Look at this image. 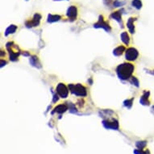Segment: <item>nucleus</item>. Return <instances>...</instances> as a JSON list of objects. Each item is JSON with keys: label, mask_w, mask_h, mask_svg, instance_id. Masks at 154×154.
Wrapping results in <instances>:
<instances>
[{"label": "nucleus", "mask_w": 154, "mask_h": 154, "mask_svg": "<svg viewBox=\"0 0 154 154\" xmlns=\"http://www.w3.org/2000/svg\"><path fill=\"white\" fill-rule=\"evenodd\" d=\"M41 19V15L36 13V14L33 16V19H32V20L28 21V22L26 23V25H27V27H28V28H31V27H36V26L39 25Z\"/></svg>", "instance_id": "5"}, {"label": "nucleus", "mask_w": 154, "mask_h": 154, "mask_svg": "<svg viewBox=\"0 0 154 154\" xmlns=\"http://www.w3.org/2000/svg\"><path fill=\"white\" fill-rule=\"evenodd\" d=\"M94 28H103V29H105L107 32H110L111 31L110 26H109V24H108V23L105 22L104 19H103V17L102 16L99 17V22L94 24Z\"/></svg>", "instance_id": "6"}, {"label": "nucleus", "mask_w": 154, "mask_h": 154, "mask_svg": "<svg viewBox=\"0 0 154 154\" xmlns=\"http://www.w3.org/2000/svg\"><path fill=\"white\" fill-rule=\"evenodd\" d=\"M54 110H55L56 112L63 113L67 110V106L65 104H60V105H58V106H57Z\"/></svg>", "instance_id": "11"}, {"label": "nucleus", "mask_w": 154, "mask_h": 154, "mask_svg": "<svg viewBox=\"0 0 154 154\" xmlns=\"http://www.w3.org/2000/svg\"><path fill=\"white\" fill-rule=\"evenodd\" d=\"M134 71V66L130 63H124L117 67L116 72L118 77L122 80L128 79Z\"/></svg>", "instance_id": "1"}, {"label": "nucleus", "mask_w": 154, "mask_h": 154, "mask_svg": "<svg viewBox=\"0 0 154 154\" xmlns=\"http://www.w3.org/2000/svg\"><path fill=\"white\" fill-rule=\"evenodd\" d=\"M138 56H139V52L134 48H129L126 51V59L128 61H135L138 57Z\"/></svg>", "instance_id": "4"}, {"label": "nucleus", "mask_w": 154, "mask_h": 154, "mask_svg": "<svg viewBox=\"0 0 154 154\" xmlns=\"http://www.w3.org/2000/svg\"><path fill=\"white\" fill-rule=\"evenodd\" d=\"M61 15H49V18H48V22L49 23H53L56 21H58L61 19Z\"/></svg>", "instance_id": "10"}, {"label": "nucleus", "mask_w": 154, "mask_h": 154, "mask_svg": "<svg viewBox=\"0 0 154 154\" xmlns=\"http://www.w3.org/2000/svg\"><path fill=\"white\" fill-rule=\"evenodd\" d=\"M132 101H133V99H127L126 101H124V106L127 107V108H131L132 105Z\"/></svg>", "instance_id": "17"}, {"label": "nucleus", "mask_w": 154, "mask_h": 154, "mask_svg": "<svg viewBox=\"0 0 154 154\" xmlns=\"http://www.w3.org/2000/svg\"><path fill=\"white\" fill-rule=\"evenodd\" d=\"M55 1H57V0H55ZM57 1H59V0H57Z\"/></svg>", "instance_id": "21"}, {"label": "nucleus", "mask_w": 154, "mask_h": 154, "mask_svg": "<svg viewBox=\"0 0 154 154\" xmlns=\"http://www.w3.org/2000/svg\"><path fill=\"white\" fill-rule=\"evenodd\" d=\"M77 7L75 6H71L69 7V8L67 11V16L71 21H74L77 18Z\"/></svg>", "instance_id": "7"}, {"label": "nucleus", "mask_w": 154, "mask_h": 154, "mask_svg": "<svg viewBox=\"0 0 154 154\" xmlns=\"http://www.w3.org/2000/svg\"><path fill=\"white\" fill-rule=\"evenodd\" d=\"M57 92L59 94V96L62 98V99L67 98L68 94H69V91L63 83H59L58 84L57 86Z\"/></svg>", "instance_id": "3"}, {"label": "nucleus", "mask_w": 154, "mask_h": 154, "mask_svg": "<svg viewBox=\"0 0 154 154\" xmlns=\"http://www.w3.org/2000/svg\"><path fill=\"white\" fill-rule=\"evenodd\" d=\"M17 29V27L15 25H11L10 27L7 28V29L6 30L5 32V36H8L9 34H11V33H14Z\"/></svg>", "instance_id": "14"}, {"label": "nucleus", "mask_w": 154, "mask_h": 154, "mask_svg": "<svg viewBox=\"0 0 154 154\" xmlns=\"http://www.w3.org/2000/svg\"><path fill=\"white\" fill-rule=\"evenodd\" d=\"M125 50V48L124 46H119L116 48V49L114 50V55L115 56H120L122 55V53L124 52V51Z\"/></svg>", "instance_id": "13"}, {"label": "nucleus", "mask_w": 154, "mask_h": 154, "mask_svg": "<svg viewBox=\"0 0 154 154\" xmlns=\"http://www.w3.org/2000/svg\"><path fill=\"white\" fill-rule=\"evenodd\" d=\"M132 5L135 7L136 9H140L142 7V3L140 0H133L132 1Z\"/></svg>", "instance_id": "16"}, {"label": "nucleus", "mask_w": 154, "mask_h": 154, "mask_svg": "<svg viewBox=\"0 0 154 154\" xmlns=\"http://www.w3.org/2000/svg\"><path fill=\"white\" fill-rule=\"evenodd\" d=\"M30 62L32 66L37 67V63H38V59L36 57H32L30 59Z\"/></svg>", "instance_id": "18"}, {"label": "nucleus", "mask_w": 154, "mask_h": 154, "mask_svg": "<svg viewBox=\"0 0 154 154\" xmlns=\"http://www.w3.org/2000/svg\"><path fill=\"white\" fill-rule=\"evenodd\" d=\"M135 20L134 18H130L128 21L127 23V27L128 28V30L131 33H134L135 32V28H134V24H133V21Z\"/></svg>", "instance_id": "9"}, {"label": "nucleus", "mask_w": 154, "mask_h": 154, "mask_svg": "<svg viewBox=\"0 0 154 154\" xmlns=\"http://www.w3.org/2000/svg\"><path fill=\"white\" fill-rule=\"evenodd\" d=\"M111 16L112 17V18H114V19H116V20H117L118 22L121 23V15H120V13H119V11L112 13Z\"/></svg>", "instance_id": "15"}, {"label": "nucleus", "mask_w": 154, "mask_h": 154, "mask_svg": "<svg viewBox=\"0 0 154 154\" xmlns=\"http://www.w3.org/2000/svg\"><path fill=\"white\" fill-rule=\"evenodd\" d=\"M149 91H144V94L140 99V103L143 105H149L150 102H149Z\"/></svg>", "instance_id": "8"}, {"label": "nucleus", "mask_w": 154, "mask_h": 154, "mask_svg": "<svg viewBox=\"0 0 154 154\" xmlns=\"http://www.w3.org/2000/svg\"><path fill=\"white\" fill-rule=\"evenodd\" d=\"M132 83H133V85H135L136 86H139V81H138L136 77H132Z\"/></svg>", "instance_id": "19"}, {"label": "nucleus", "mask_w": 154, "mask_h": 154, "mask_svg": "<svg viewBox=\"0 0 154 154\" xmlns=\"http://www.w3.org/2000/svg\"><path fill=\"white\" fill-rule=\"evenodd\" d=\"M57 100H58L57 95H54V99H53V102H56V101H57Z\"/></svg>", "instance_id": "20"}, {"label": "nucleus", "mask_w": 154, "mask_h": 154, "mask_svg": "<svg viewBox=\"0 0 154 154\" xmlns=\"http://www.w3.org/2000/svg\"><path fill=\"white\" fill-rule=\"evenodd\" d=\"M69 88L72 93L75 94V95H77V96L83 97L87 94L86 89L83 85H81V84H76V85L70 84V85H69Z\"/></svg>", "instance_id": "2"}, {"label": "nucleus", "mask_w": 154, "mask_h": 154, "mask_svg": "<svg viewBox=\"0 0 154 154\" xmlns=\"http://www.w3.org/2000/svg\"><path fill=\"white\" fill-rule=\"evenodd\" d=\"M121 40L122 41L124 42L125 44H129V42H130V38H129V36H128V34L126 32H124L121 34Z\"/></svg>", "instance_id": "12"}]
</instances>
